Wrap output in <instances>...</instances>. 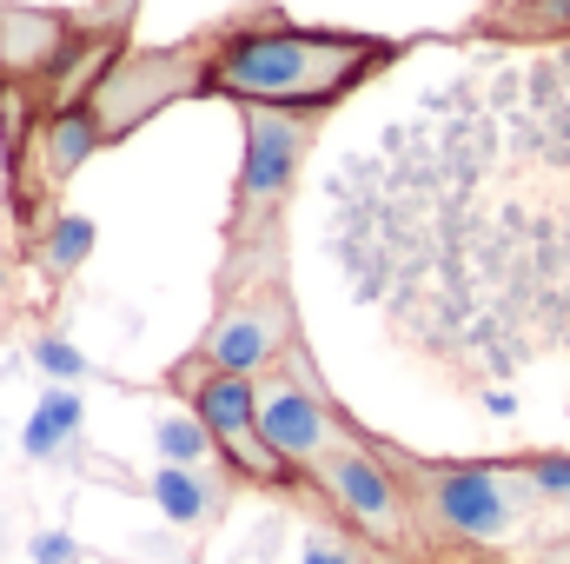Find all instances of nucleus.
Listing matches in <instances>:
<instances>
[{
  "mask_svg": "<svg viewBox=\"0 0 570 564\" xmlns=\"http://www.w3.org/2000/svg\"><path fill=\"white\" fill-rule=\"evenodd\" d=\"M524 471L544 492V505H564L570 498V451H524Z\"/></svg>",
  "mask_w": 570,
  "mask_h": 564,
  "instance_id": "obj_14",
  "label": "nucleus"
},
{
  "mask_svg": "<svg viewBox=\"0 0 570 564\" xmlns=\"http://www.w3.org/2000/svg\"><path fill=\"white\" fill-rule=\"evenodd\" d=\"M87 253H94V226H87L80 213H60V220H53V226L27 246V260H33V266H40L53 285L73 280V273L87 266Z\"/></svg>",
  "mask_w": 570,
  "mask_h": 564,
  "instance_id": "obj_11",
  "label": "nucleus"
},
{
  "mask_svg": "<svg viewBox=\"0 0 570 564\" xmlns=\"http://www.w3.org/2000/svg\"><path fill=\"white\" fill-rule=\"evenodd\" d=\"M305 564H365V558H358V538L338 525V532H312L305 538Z\"/></svg>",
  "mask_w": 570,
  "mask_h": 564,
  "instance_id": "obj_15",
  "label": "nucleus"
},
{
  "mask_svg": "<svg viewBox=\"0 0 570 564\" xmlns=\"http://www.w3.org/2000/svg\"><path fill=\"white\" fill-rule=\"evenodd\" d=\"M385 465L399 471L425 538L438 545H511L538 512H544V492L531 485L524 458H419L405 445H385Z\"/></svg>",
  "mask_w": 570,
  "mask_h": 564,
  "instance_id": "obj_2",
  "label": "nucleus"
},
{
  "mask_svg": "<svg viewBox=\"0 0 570 564\" xmlns=\"http://www.w3.org/2000/svg\"><path fill=\"white\" fill-rule=\"evenodd\" d=\"M33 359H40V366H53V372H80V359H73L60 339H40V346H33Z\"/></svg>",
  "mask_w": 570,
  "mask_h": 564,
  "instance_id": "obj_16",
  "label": "nucleus"
},
{
  "mask_svg": "<svg viewBox=\"0 0 570 564\" xmlns=\"http://www.w3.org/2000/svg\"><path fill=\"white\" fill-rule=\"evenodd\" d=\"M239 120H246V153H239V179H233V206H226V253L219 260L285 253V206L298 193V166L318 146L312 114L239 107Z\"/></svg>",
  "mask_w": 570,
  "mask_h": 564,
  "instance_id": "obj_3",
  "label": "nucleus"
},
{
  "mask_svg": "<svg viewBox=\"0 0 570 564\" xmlns=\"http://www.w3.org/2000/svg\"><path fill=\"white\" fill-rule=\"evenodd\" d=\"M464 40H570V0H491Z\"/></svg>",
  "mask_w": 570,
  "mask_h": 564,
  "instance_id": "obj_10",
  "label": "nucleus"
},
{
  "mask_svg": "<svg viewBox=\"0 0 570 564\" xmlns=\"http://www.w3.org/2000/svg\"><path fill=\"white\" fill-rule=\"evenodd\" d=\"M298 305H292V285L285 273L266 280H239V285H213V319L199 332V346L186 359L166 366V392H179L186 379L199 372H239V379H259L273 372L285 352H298Z\"/></svg>",
  "mask_w": 570,
  "mask_h": 564,
  "instance_id": "obj_5",
  "label": "nucleus"
},
{
  "mask_svg": "<svg viewBox=\"0 0 570 564\" xmlns=\"http://www.w3.org/2000/svg\"><path fill=\"white\" fill-rule=\"evenodd\" d=\"M159 458L166 465H219V445L206 438L199 419H166L159 425Z\"/></svg>",
  "mask_w": 570,
  "mask_h": 564,
  "instance_id": "obj_12",
  "label": "nucleus"
},
{
  "mask_svg": "<svg viewBox=\"0 0 570 564\" xmlns=\"http://www.w3.org/2000/svg\"><path fill=\"white\" fill-rule=\"evenodd\" d=\"M80 425V406H73V392H53L40 412H33V425H27V451H60V438Z\"/></svg>",
  "mask_w": 570,
  "mask_h": 564,
  "instance_id": "obj_13",
  "label": "nucleus"
},
{
  "mask_svg": "<svg viewBox=\"0 0 570 564\" xmlns=\"http://www.w3.org/2000/svg\"><path fill=\"white\" fill-rule=\"evenodd\" d=\"M179 399L193 406V419L206 425V438L219 445V465L233 471V485H259V492H305L298 471H285L259 438V379L239 372H199L179 386Z\"/></svg>",
  "mask_w": 570,
  "mask_h": 564,
  "instance_id": "obj_8",
  "label": "nucleus"
},
{
  "mask_svg": "<svg viewBox=\"0 0 570 564\" xmlns=\"http://www.w3.org/2000/svg\"><path fill=\"white\" fill-rule=\"evenodd\" d=\"M206 54H213V27L166 40V47H120L100 67V80L87 87V114H94L100 146L134 140L146 120H159L186 100H206Z\"/></svg>",
  "mask_w": 570,
  "mask_h": 564,
  "instance_id": "obj_6",
  "label": "nucleus"
},
{
  "mask_svg": "<svg viewBox=\"0 0 570 564\" xmlns=\"http://www.w3.org/2000/svg\"><path fill=\"white\" fill-rule=\"evenodd\" d=\"M233 471L226 465H159L153 471V505L173 518V525H186V532H206V525H219L226 518V505H233Z\"/></svg>",
  "mask_w": 570,
  "mask_h": 564,
  "instance_id": "obj_9",
  "label": "nucleus"
},
{
  "mask_svg": "<svg viewBox=\"0 0 570 564\" xmlns=\"http://www.w3.org/2000/svg\"><path fill=\"white\" fill-rule=\"evenodd\" d=\"M345 431H352V419H345V406L318 386V366H312L305 346L285 352L273 372H259V438H266V451L279 458L285 471L305 478Z\"/></svg>",
  "mask_w": 570,
  "mask_h": 564,
  "instance_id": "obj_7",
  "label": "nucleus"
},
{
  "mask_svg": "<svg viewBox=\"0 0 570 564\" xmlns=\"http://www.w3.org/2000/svg\"><path fill=\"white\" fill-rule=\"evenodd\" d=\"M564 518H570V498H564Z\"/></svg>",
  "mask_w": 570,
  "mask_h": 564,
  "instance_id": "obj_17",
  "label": "nucleus"
},
{
  "mask_svg": "<svg viewBox=\"0 0 570 564\" xmlns=\"http://www.w3.org/2000/svg\"><path fill=\"white\" fill-rule=\"evenodd\" d=\"M305 492L332 512V525H345L352 538H365V545H379V552H392V558H425V525H419V512H412V498H405V485H399V471L385 465V451H379V438L372 431H345L312 471H305Z\"/></svg>",
  "mask_w": 570,
  "mask_h": 564,
  "instance_id": "obj_4",
  "label": "nucleus"
},
{
  "mask_svg": "<svg viewBox=\"0 0 570 564\" xmlns=\"http://www.w3.org/2000/svg\"><path fill=\"white\" fill-rule=\"evenodd\" d=\"M405 54H412V40L352 33V27H298L273 0H246L239 13L213 20L206 100L325 120L332 107H345L365 80H379Z\"/></svg>",
  "mask_w": 570,
  "mask_h": 564,
  "instance_id": "obj_1",
  "label": "nucleus"
}]
</instances>
